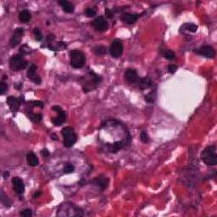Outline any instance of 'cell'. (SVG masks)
Segmentation results:
<instances>
[{
    "instance_id": "1",
    "label": "cell",
    "mask_w": 217,
    "mask_h": 217,
    "mask_svg": "<svg viewBox=\"0 0 217 217\" xmlns=\"http://www.w3.org/2000/svg\"><path fill=\"white\" fill-rule=\"evenodd\" d=\"M201 159L207 166H216L217 164V154L216 146H209L201 154Z\"/></svg>"
},
{
    "instance_id": "2",
    "label": "cell",
    "mask_w": 217,
    "mask_h": 217,
    "mask_svg": "<svg viewBox=\"0 0 217 217\" xmlns=\"http://www.w3.org/2000/svg\"><path fill=\"white\" fill-rule=\"evenodd\" d=\"M70 54V65L75 69H80L86 63V56L83 52L80 50H72Z\"/></svg>"
},
{
    "instance_id": "3",
    "label": "cell",
    "mask_w": 217,
    "mask_h": 217,
    "mask_svg": "<svg viewBox=\"0 0 217 217\" xmlns=\"http://www.w3.org/2000/svg\"><path fill=\"white\" fill-rule=\"evenodd\" d=\"M62 134L64 137V144L65 147L70 148L76 142V135L74 132V130L72 127H65L62 130Z\"/></svg>"
},
{
    "instance_id": "4",
    "label": "cell",
    "mask_w": 217,
    "mask_h": 217,
    "mask_svg": "<svg viewBox=\"0 0 217 217\" xmlns=\"http://www.w3.org/2000/svg\"><path fill=\"white\" fill-rule=\"evenodd\" d=\"M28 62L21 56V55H15L10 59V65L12 70L19 71L23 70L27 67Z\"/></svg>"
},
{
    "instance_id": "5",
    "label": "cell",
    "mask_w": 217,
    "mask_h": 217,
    "mask_svg": "<svg viewBox=\"0 0 217 217\" xmlns=\"http://www.w3.org/2000/svg\"><path fill=\"white\" fill-rule=\"evenodd\" d=\"M110 55L113 58H119L123 54V44L120 40L115 39L112 42L109 48Z\"/></svg>"
},
{
    "instance_id": "6",
    "label": "cell",
    "mask_w": 217,
    "mask_h": 217,
    "mask_svg": "<svg viewBox=\"0 0 217 217\" xmlns=\"http://www.w3.org/2000/svg\"><path fill=\"white\" fill-rule=\"evenodd\" d=\"M92 26L98 32H105L108 29V22L105 21L103 16L96 18L92 22Z\"/></svg>"
},
{
    "instance_id": "7",
    "label": "cell",
    "mask_w": 217,
    "mask_h": 217,
    "mask_svg": "<svg viewBox=\"0 0 217 217\" xmlns=\"http://www.w3.org/2000/svg\"><path fill=\"white\" fill-rule=\"evenodd\" d=\"M27 77L29 79L34 81L36 84L39 85L42 82L41 78L38 76V75L37 74V65H32L30 66V68L28 69V71H27Z\"/></svg>"
},
{
    "instance_id": "8",
    "label": "cell",
    "mask_w": 217,
    "mask_h": 217,
    "mask_svg": "<svg viewBox=\"0 0 217 217\" xmlns=\"http://www.w3.org/2000/svg\"><path fill=\"white\" fill-rule=\"evenodd\" d=\"M12 186L15 192L18 194H22L25 191V185L23 183L22 179L19 177H15L12 179Z\"/></svg>"
},
{
    "instance_id": "9",
    "label": "cell",
    "mask_w": 217,
    "mask_h": 217,
    "mask_svg": "<svg viewBox=\"0 0 217 217\" xmlns=\"http://www.w3.org/2000/svg\"><path fill=\"white\" fill-rule=\"evenodd\" d=\"M197 52H198V54H199L200 55L209 58V59H213L216 55L215 49L210 46H203Z\"/></svg>"
},
{
    "instance_id": "10",
    "label": "cell",
    "mask_w": 217,
    "mask_h": 217,
    "mask_svg": "<svg viewBox=\"0 0 217 217\" xmlns=\"http://www.w3.org/2000/svg\"><path fill=\"white\" fill-rule=\"evenodd\" d=\"M23 34H24V30L22 28L15 29L14 34L12 36L11 39H10V46L11 47L17 46L22 39Z\"/></svg>"
},
{
    "instance_id": "11",
    "label": "cell",
    "mask_w": 217,
    "mask_h": 217,
    "mask_svg": "<svg viewBox=\"0 0 217 217\" xmlns=\"http://www.w3.org/2000/svg\"><path fill=\"white\" fill-rule=\"evenodd\" d=\"M126 80L128 81L129 82L131 83H135V82H138L139 81V77H138V75L137 72L133 70V69H127L126 70Z\"/></svg>"
},
{
    "instance_id": "12",
    "label": "cell",
    "mask_w": 217,
    "mask_h": 217,
    "mask_svg": "<svg viewBox=\"0 0 217 217\" xmlns=\"http://www.w3.org/2000/svg\"><path fill=\"white\" fill-rule=\"evenodd\" d=\"M7 103L8 105L10 106V108H11V110L13 112H16L18 111V109L20 108V100L16 98L10 96L7 98Z\"/></svg>"
},
{
    "instance_id": "13",
    "label": "cell",
    "mask_w": 217,
    "mask_h": 217,
    "mask_svg": "<svg viewBox=\"0 0 217 217\" xmlns=\"http://www.w3.org/2000/svg\"><path fill=\"white\" fill-rule=\"evenodd\" d=\"M120 19H121V21H123L126 24L131 25V24H133V23H135L137 21V19H138V15H134V14H127L126 13V14L122 15Z\"/></svg>"
},
{
    "instance_id": "14",
    "label": "cell",
    "mask_w": 217,
    "mask_h": 217,
    "mask_svg": "<svg viewBox=\"0 0 217 217\" xmlns=\"http://www.w3.org/2000/svg\"><path fill=\"white\" fill-rule=\"evenodd\" d=\"M59 4L61 6L62 10L65 13H72L74 11V6L68 1H64V0L59 1Z\"/></svg>"
},
{
    "instance_id": "15",
    "label": "cell",
    "mask_w": 217,
    "mask_h": 217,
    "mask_svg": "<svg viewBox=\"0 0 217 217\" xmlns=\"http://www.w3.org/2000/svg\"><path fill=\"white\" fill-rule=\"evenodd\" d=\"M94 183H96L98 186L103 190V189H105L107 187H108V179L107 177H103V176H101V177L96 178V179L94 180Z\"/></svg>"
},
{
    "instance_id": "16",
    "label": "cell",
    "mask_w": 217,
    "mask_h": 217,
    "mask_svg": "<svg viewBox=\"0 0 217 217\" xmlns=\"http://www.w3.org/2000/svg\"><path fill=\"white\" fill-rule=\"evenodd\" d=\"M139 87L141 90H145L147 88H149V87L152 86V80L149 77H143L142 79H140L139 81Z\"/></svg>"
},
{
    "instance_id": "17",
    "label": "cell",
    "mask_w": 217,
    "mask_h": 217,
    "mask_svg": "<svg viewBox=\"0 0 217 217\" xmlns=\"http://www.w3.org/2000/svg\"><path fill=\"white\" fill-rule=\"evenodd\" d=\"M26 160H27V163L30 166H36L38 165L39 161L37 157V155L32 153V152H30L27 156H26Z\"/></svg>"
},
{
    "instance_id": "18",
    "label": "cell",
    "mask_w": 217,
    "mask_h": 217,
    "mask_svg": "<svg viewBox=\"0 0 217 217\" xmlns=\"http://www.w3.org/2000/svg\"><path fill=\"white\" fill-rule=\"evenodd\" d=\"M65 120H66V114L62 110V111L59 112V114H58L57 117L55 119H54V120H53V123L55 126H60V125H62L64 122L65 121Z\"/></svg>"
},
{
    "instance_id": "19",
    "label": "cell",
    "mask_w": 217,
    "mask_h": 217,
    "mask_svg": "<svg viewBox=\"0 0 217 217\" xmlns=\"http://www.w3.org/2000/svg\"><path fill=\"white\" fill-rule=\"evenodd\" d=\"M31 18H32V15L27 10H24L19 14V20L22 23L29 22Z\"/></svg>"
},
{
    "instance_id": "20",
    "label": "cell",
    "mask_w": 217,
    "mask_h": 217,
    "mask_svg": "<svg viewBox=\"0 0 217 217\" xmlns=\"http://www.w3.org/2000/svg\"><path fill=\"white\" fill-rule=\"evenodd\" d=\"M93 52L95 53V54H96V55L101 56V55H104V54H106V53H107V49H106V48H105L104 46L99 45V46H97V47H95V48H93Z\"/></svg>"
},
{
    "instance_id": "21",
    "label": "cell",
    "mask_w": 217,
    "mask_h": 217,
    "mask_svg": "<svg viewBox=\"0 0 217 217\" xmlns=\"http://www.w3.org/2000/svg\"><path fill=\"white\" fill-rule=\"evenodd\" d=\"M124 146V143L122 141H119V142H115L113 144L109 145V150L112 152H116L118 150H120L122 147Z\"/></svg>"
},
{
    "instance_id": "22",
    "label": "cell",
    "mask_w": 217,
    "mask_h": 217,
    "mask_svg": "<svg viewBox=\"0 0 217 217\" xmlns=\"http://www.w3.org/2000/svg\"><path fill=\"white\" fill-rule=\"evenodd\" d=\"M1 202H2L6 207H10V206L11 205V201L9 199L8 196L4 195V191H1Z\"/></svg>"
},
{
    "instance_id": "23",
    "label": "cell",
    "mask_w": 217,
    "mask_h": 217,
    "mask_svg": "<svg viewBox=\"0 0 217 217\" xmlns=\"http://www.w3.org/2000/svg\"><path fill=\"white\" fill-rule=\"evenodd\" d=\"M163 55H164V57L167 59H169V60H172V59H175V53L172 50H169V49L163 52Z\"/></svg>"
},
{
    "instance_id": "24",
    "label": "cell",
    "mask_w": 217,
    "mask_h": 217,
    "mask_svg": "<svg viewBox=\"0 0 217 217\" xmlns=\"http://www.w3.org/2000/svg\"><path fill=\"white\" fill-rule=\"evenodd\" d=\"M184 27L187 29L188 31L191 32H195L197 31V29H198V26H197L196 25H194V24H193V23L185 24V25H184Z\"/></svg>"
},
{
    "instance_id": "25",
    "label": "cell",
    "mask_w": 217,
    "mask_h": 217,
    "mask_svg": "<svg viewBox=\"0 0 217 217\" xmlns=\"http://www.w3.org/2000/svg\"><path fill=\"white\" fill-rule=\"evenodd\" d=\"M29 118H30V120H32L33 122H39L42 120L43 116H42L41 114H29Z\"/></svg>"
},
{
    "instance_id": "26",
    "label": "cell",
    "mask_w": 217,
    "mask_h": 217,
    "mask_svg": "<svg viewBox=\"0 0 217 217\" xmlns=\"http://www.w3.org/2000/svg\"><path fill=\"white\" fill-rule=\"evenodd\" d=\"M155 98H156V94H155V92L154 91L149 93V94L145 97V99H146V101H147L148 103H154Z\"/></svg>"
},
{
    "instance_id": "27",
    "label": "cell",
    "mask_w": 217,
    "mask_h": 217,
    "mask_svg": "<svg viewBox=\"0 0 217 217\" xmlns=\"http://www.w3.org/2000/svg\"><path fill=\"white\" fill-rule=\"evenodd\" d=\"M85 15H86L87 17H93L96 15V11L93 9L87 8V9H86V10H85Z\"/></svg>"
},
{
    "instance_id": "28",
    "label": "cell",
    "mask_w": 217,
    "mask_h": 217,
    "mask_svg": "<svg viewBox=\"0 0 217 217\" xmlns=\"http://www.w3.org/2000/svg\"><path fill=\"white\" fill-rule=\"evenodd\" d=\"M33 33H34L35 38H36L37 40V41L42 40V38H43V35H42V32H41V31L39 30V29H37V28L34 29Z\"/></svg>"
},
{
    "instance_id": "29",
    "label": "cell",
    "mask_w": 217,
    "mask_h": 217,
    "mask_svg": "<svg viewBox=\"0 0 217 217\" xmlns=\"http://www.w3.org/2000/svg\"><path fill=\"white\" fill-rule=\"evenodd\" d=\"M65 48H66V44L63 42H59V43H58L57 45L54 46V50H62V49H65Z\"/></svg>"
},
{
    "instance_id": "30",
    "label": "cell",
    "mask_w": 217,
    "mask_h": 217,
    "mask_svg": "<svg viewBox=\"0 0 217 217\" xmlns=\"http://www.w3.org/2000/svg\"><path fill=\"white\" fill-rule=\"evenodd\" d=\"M75 171L74 166L72 165H68L64 168V172L66 173V174H70V173H72Z\"/></svg>"
},
{
    "instance_id": "31",
    "label": "cell",
    "mask_w": 217,
    "mask_h": 217,
    "mask_svg": "<svg viewBox=\"0 0 217 217\" xmlns=\"http://www.w3.org/2000/svg\"><path fill=\"white\" fill-rule=\"evenodd\" d=\"M140 138H141V141L144 143H147L149 142V137H148V134L145 132V131H142L141 134H140Z\"/></svg>"
},
{
    "instance_id": "32",
    "label": "cell",
    "mask_w": 217,
    "mask_h": 217,
    "mask_svg": "<svg viewBox=\"0 0 217 217\" xmlns=\"http://www.w3.org/2000/svg\"><path fill=\"white\" fill-rule=\"evenodd\" d=\"M7 89H8L7 84H6L5 82L2 81V82L0 83V94H4V93L7 91Z\"/></svg>"
},
{
    "instance_id": "33",
    "label": "cell",
    "mask_w": 217,
    "mask_h": 217,
    "mask_svg": "<svg viewBox=\"0 0 217 217\" xmlns=\"http://www.w3.org/2000/svg\"><path fill=\"white\" fill-rule=\"evenodd\" d=\"M21 216H22L24 217H30L32 216V210L30 209H26L21 213Z\"/></svg>"
},
{
    "instance_id": "34",
    "label": "cell",
    "mask_w": 217,
    "mask_h": 217,
    "mask_svg": "<svg viewBox=\"0 0 217 217\" xmlns=\"http://www.w3.org/2000/svg\"><path fill=\"white\" fill-rule=\"evenodd\" d=\"M177 66L176 65L172 64V65H168V71H169L170 73H172V74H174V73L177 71Z\"/></svg>"
},
{
    "instance_id": "35",
    "label": "cell",
    "mask_w": 217,
    "mask_h": 217,
    "mask_svg": "<svg viewBox=\"0 0 217 217\" xmlns=\"http://www.w3.org/2000/svg\"><path fill=\"white\" fill-rule=\"evenodd\" d=\"M30 103H31L32 106H38V107H40V108H43V102H41V101H31Z\"/></svg>"
},
{
    "instance_id": "36",
    "label": "cell",
    "mask_w": 217,
    "mask_h": 217,
    "mask_svg": "<svg viewBox=\"0 0 217 217\" xmlns=\"http://www.w3.org/2000/svg\"><path fill=\"white\" fill-rule=\"evenodd\" d=\"M41 154L44 157V158H48V156H49V152H48V150L47 149H43L42 151H41Z\"/></svg>"
},
{
    "instance_id": "37",
    "label": "cell",
    "mask_w": 217,
    "mask_h": 217,
    "mask_svg": "<svg viewBox=\"0 0 217 217\" xmlns=\"http://www.w3.org/2000/svg\"><path fill=\"white\" fill-rule=\"evenodd\" d=\"M106 15H107V17L108 18H112L113 17V14H112V12H111V10H106Z\"/></svg>"
},
{
    "instance_id": "38",
    "label": "cell",
    "mask_w": 217,
    "mask_h": 217,
    "mask_svg": "<svg viewBox=\"0 0 217 217\" xmlns=\"http://www.w3.org/2000/svg\"><path fill=\"white\" fill-rule=\"evenodd\" d=\"M53 109H54V111H57L58 113H59V112H60V111H62L61 108H60V107H59V106H54V107H53Z\"/></svg>"
},
{
    "instance_id": "39",
    "label": "cell",
    "mask_w": 217,
    "mask_h": 217,
    "mask_svg": "<svg viewBox=\"0 0 217 217\" xmlns=\"http://www.w3.org/2000/svg\"><path fill=\"white\" fill-rule=\"evenodd\" d=\"M9 175H10V173H9V172H5L4 173V179H6L7 177H9Z\"/></svg>"
},
{
    "instance_id": "40",
    "label": "cell",
    "mask_w": 217,
    "mask_h": 217,
    "mask_svg": "<svg viewBox=\"0 0 217 217\" xmlns=\"http://www.w3.org/2000/svg\"><path fill=\"white\" fill-rule=\"evenodd\" d=\"M52 138L53 139H55V140H58V137H56V134H53L52 135Z\"/></svg>"
}]
</instances>
